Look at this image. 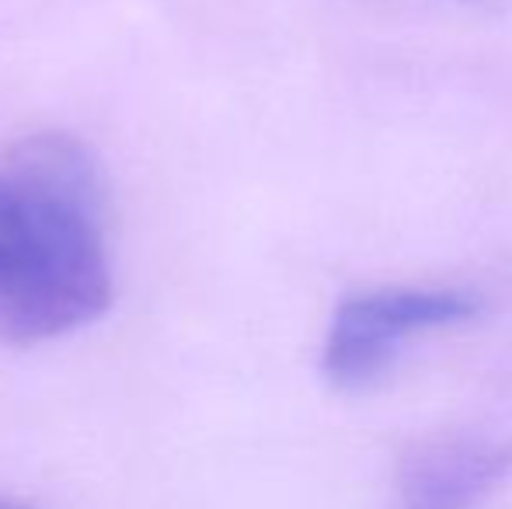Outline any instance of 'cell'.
<instances>
[{"mask_svg":"<svg viewBox=\"0 0 512 509\" xmlns=\"http://www.w3.org/2000/svg\"><path fill=\"white\" fill-rule=\"evenodd\" d=\"M102 171L70 136H28L0 161V339L42 342L112 304Z\"/></svg>","mask_w":512,"mask_h":509,"instance_id":"1","label":"cell"},{"mask_svg":"<svg viewBox=\"0 0 512 509\" xmlns=\"http://www.w3.org/2000/svg\"><path fill=\"white\" fill-rule=\"evenodd\" d=\"M478 314V297L460 290H366L342 300L328 325L321 370L338 391H363L394 367L401 346L432 328Z\"/></svg>","mask_w":512,"mask_h":509,"instance_id":"2","label":"cell"},{"mask_svg":"<svg viewBox=\"0 0 512 509\" xmlns=\"http://www.w3.org/2000/svg\"><path fill=\"white\" fill-rule=\"evenodd\" d=\"M512 475V436L439 433L408 447L394 509H478Z\"/></svg>","mask_w":512,"mask_h":509,"instance_id":"3","label":"cell"},{"mask_svg":"<svg viewBox=\"0 0 512 509\" xmlns=\"http://www.w3.org/2000/svg\"><path fill=\"white\" fill-rule=\"evenodd\" d=\"M0 509H32V506L18 503V499H0Z\"/></svg>","mask_w":512,"mask_h":509,"instance_id":"4","label":"cell"}]
</instances>
